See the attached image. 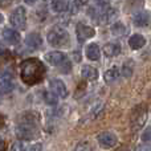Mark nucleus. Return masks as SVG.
<instances>
[{
  "mask_svg": "<svg viewBox=\"0 0 151 151\" xmlns=\"http://www.w3.org/2000/svg\"><path fill=\"white\" fill-rule=\"evenodd\" d=\"M133 72H134L133 61H126V63L123 64V66H122V76L123 77H126V78H129V77H131Z\"/></svg>",
  "mask_w": 151,
  "mask_h": 151,
  "instance_id": "5701e85b",
  "label": "nucleus"
},
{
  "mask_svg": "<svg viewBox=\"0 0 151 151\" xmlns=\"http://www.w3.org/2000/svg\"><path fill=\"white\" fill-rule=\"evenodd\" d=\"M52 9L55 12H66L69 9V1L68 0H52Z\"/></svg>",
  "mask_w": 151,
  "mask_h": 151,
  "instance_id": "6ab92c4d",
  "label": "nucleus"
},
{
  "mask_svg": "<svg viewBox=\"0 0 151 151\" xmlns=\"http://www.w3.org/2000/svg\"><path fill=\"white\" fill-rule=\"evenodd\" d=\"M57 97L58 96H56L52 90L45 91V93H44V99H45V102H47L48 105H53V106H55V105H57Z\"/></svg>",
  "mask_w": 151,
  "mask_h": 151,
  "instance_id": "b1692460",
  "label": "nucleus"
},
{
  "mask_svg": "<svg viewBox=\"0 0 151 151\" xmlns=\"http://www.w3.org/2000/svg\"><path fill=\"white\" fill-rule=\"evenodd\" d=\"M145 44H146V39H145L142 35H139V33L133 35V36L129 39V45H130V48L131 49H134V50L143 48Z\"/></svg>",
  "mask_w": 151,
  "mask_h": 151,
  "instance_id": "dca6fc26",
  "label": "nucleus"
},
{
  "mask_svg": "<svg viewBox=\"0 0 151 151\" xmlns=\"http://www.w3.org/2000/svg\"><path fill=\"white\" fill-rule=\"evenodd\" d=\"M115 16H117V11L107 7L106 9H105V12L101 15V17H102L104 23H110V21H113L115 19Z\"/></svg>",
  "mask_w": 151,
  "mask_h": 151,
  "instance_id": "4be33fe9",
  "label": "nucleus"
},
{
  "mask_svg": "<svg viewBox=\"0 0 151 151\" xmlns=\"http://www.w3.org/2000/svg\"><path fill=\"white\" fill-rule=\"evenodd\" d=\"M48 42L52 47H66L69 44V33L61 27H55L48 32Z\"/></svg>",
  "mask_w": 151,
  "mask_h": 151,
  "instance_id": "7ed1b4c3",
  "label": "nucleus"
},
{
  "mask_svg": "<svg viewBox=\"0 0 151 151\" xmlns=\"http://www.w3.org/2000/svg\"><path fill=\"white\" fill-rule=\"evenodd\" d=\"M60 70L63 72V73H69V72H70V63H69V61H66V63H65V66L61 65V69H60Z\"/></svg>",
  "mask_w": 151,
  "mask_h": 151,
  "instance_id": "c756f323",
  "label": "nucleus"
},
{
  "mask_svg": "<svg viewBox=\"0 0 151 151\" xmlns=\"http://www.w3.org/2000/svg\"><path fill=\"white\" fill-rule=\"evenodd\" d=\"M49 88H50V90L56 94V96L61 97V98H65V97L68 96V89H66V85L61 80H57V78L52 80L49 82Z\"/></svg>",
  "mask_w": 151,
  "mask_h": 151,
  "instance_id": "1a4fd4ad",
  "label": "nucleus"
},
{
  "mask_svg": "<svg viewBox=\"0 0 151 151\" xmlns=\"http://www.w3.org/2000/svg\"><path fill=\"white\" fill-rule=\"evenodd\" d=\"M42 150V143H35L31 147H28L25 151H41Z\"/></svg>",
  "mask_w": 151,
  "mask_h": 151,
  "instance_id": "c85d7f7f",
  "label": "nucleus"
},
{
  "mask_svg": "<svg viewBox=\"0 0 151 151\" xmlns=\"http://www.w3.org/2000/svg\"><path fill=\"white\" fill-rule=\"evenodd\" d=\"M94 1H96L97 5H99V7H107L110 0H94Z\"/></svg>",
  "mask_w": 151,
  "mask_h": 151,
  "instance_id": "7c9ffc66",
  "label": "nucleus"
},
{
  "mask_svg": "<svg viewBox=\"0 0 151 151\" xmlns=\"http://www.w3.org/2000/svg\"><path fill=\"white\" fill-rule=\"evenodd\" d=\"M135 151H151V145L150 143L139 145V146L135 149Z\"/></svg>",
  "mask_w": 151,
  "mask_h": 151,
  "instance_id": "cd10ccee",
  "label": "nucleus"
},
{
  "mask_svg": "<svg viewBox=\"0 0 151 151\" xmlns=\"http://www.w3.org/2000/svg\"><path fill=\"white\" fill-rule=\"evenodd\" d=\"M104 53L106 57H115L121 53L119 42H107L104 47Z\"/></svg>",
  "mask_w": 151,
  "mask_h": 151,
  "instance_id": "4468645a",
  "label": "nucleus"
},
{
  "mask_svg": "<svg viewBox=\"0 0 151 151\" xmlns=\"http://www.w3.org/2000/svg\"><path fill=\"white\" fill-rule=\"evenodd\" d=\"M1 36H3V40L9 45H15V44L20 42V33H19L17 31H15V29L4 28Z\"/></svg>",
  "mask_w": 151,
  "mask_h": 151,
  "instance_id": "9b49d317",
  "label": "nucleus"
},
{
  "mask_svg": "<svg viewBox=\"0 0 151 151\" xmlns=\"http://www.w3.org/2000/svg\"><path fill=\"white\" fill-rule=\"evenodd\" d=\"M97 141H98L99 146H101L102 149L107 150V149H111V147H114L115 145H117L118 138L114 133H111V131H104V133L98 134Z\"/></svg>",
  "mask_w": 151,
  "mask_h": 151,
  "instance_id": "423d86ee",
  "label": "nucleus"
},
{
  "mask_svg": "<svg viewBox=\"0 0 151 151\" xmlns=\"http://www.w3.org/2000/svg\"><path fill=\"white\" fill-rule=\"evenodd\" d=\"M15 134L20 141H32L40 135L36 125H28V123H19L15 129Z\"/></svg>",
  "mask_w": 151,
  "mask_h": 151,
  "instance_id": "20e7f679",
  "label": "nucleus"
},
{
  "mask_svg": "<svg viewBox=\"0 0 151 151\" xmlns=\"http://www.w3.org/2000/svg\"><path fill=\"white\" fill-rule=\"evenodd\" d=\"M81 76H82L85 80L96 81L97 78H98V70L90 65H83L82 70H81Z\"/></svg>",
  "mask_w": 151,
  "mask_h": 151,
  "instance_id": "a211bd4d",
  "label": "nucleus"
},
{
  "mask_svg": "<svg viewBox=\"0 0 151 151\" xmlns=\"http://www.w3.org/2000/svg\"><path fill=\"white\" fill-rule=\"evenodd\" d=\"M40 119V115L37 111H33V110H29V111H25L20 118V123H28V125H37Z\"/></svg>",
  "mask_w": 151,
  "mask_h": 151,
  "instance_id": "f8f14e48",
  "label": "nucleus"
},
{
  "mask_svg": "<svg viewBox=\"0 0 151 151\" xmlns=\"http://www.w3.org/2000/svg\"><path fill=\"white\" fill-rule=\"evenodd\" d=\"M24 1H25L27 4H35V3H36L37 0H24Z\"/></svg>",
  "mask_w": 151,
  "mask_h": 151,
  "instance_id": "72a5a7b5",
  "label": "nucleus"
},
{
  "mask_svg": "<svg viewBox=\"0 0 151 151\" xmlns=\"http://www.w3.org/2000/svg\"><path fill=\"white\" fill-rule=\"evenodd\" d=\"M119 69L118 68H111V69H109V70H106L105 72V74H104V80L106 81V82H114L115 80H118V77H119Z\"/></svg>",
  "mask_w": 151,
  "mask_h": 151,
  "instance_id": "412c9836",
  "label": "nucleus"
},
{
  "mask_svg": "<svg viewBox=\"0 0 151 151\" xmlns=\"http://www.w3.org/2000/svg\"><path fill=\"white\" fill-rule=\"evenodd\" d=\"M45 60L53 66H61L63 64H65L66 61V55L63 52H57V50H53L45 55Z\"/></svg>",
  "mask_w": 151,
  "mask_h": 151,
  "instance_id": "6e6552de",
  "label": "nucleus"
},
{
  "mask_svg": "<svg viewBox=\"0 0 151 151\" xmlns=\"http://www.w3.org/2000/svg\"><path fill=\"white\" fill-rule=\"evenodd\" d=\"M41 44H42V39L39 33H31L25 39V45L32 48V49H37L39 47H41Z\"/></svg>",
  "mask_w": 151,
  "mask_h": 151,
  "instance_id": "f3484780",
  "label": "nucleus"
},
{
  "mask_svg": "<svg viewBox=\"0 0 151 151\" xmlns=\"http://www.w3.org/2000/svg\"><path fill=\"white\" fill-rule=\"evenodd\" d=\"M89 0H74V4L77 5V7H83V5L88 4Z\"/></svg>",
  "mask_w": 151,
  "mask_h": 151,
  "instance_id": "2f4dec72",
  "label": "nucleus"
},
{
  "mask_svg": "<svg viewBox=\"0 0 151 151\" xmlns=\"http://www.w3.org/2000/svg\"><path fill=\"white\" fill-rule=\"evenodd\" d=\"M74 151H91V146L89 142H80V143L76 145Z\"/></svg>",
  "mask_w": 151,
  "mask_h": 151,
  "instance_id": "393cba45",
  "label": "nucleus"
},
{
  "mask_svg": "<svg viewBox=\"0 0 151 151\" xmlns=\"http://www.w3.org/2000/svg\"><path fill=\"white\" fill-rule=\"evenodd\" d=\"M147 107L145 105H138L137 107H134L130 115V126L133 129V131H138L142 127H145L147 122Z\"/></svg>",
  "mask_w": 151,
  "mask_h": 151,
  "instance_id": "f03ea898",
  "label": "nucleus"
},
{
  "mask_svg": "<svg viewBox=\"0 0 151 151\" xmlns=\"http://www.w3.org/2000/svg\"><path fill=\"white\" fill-rule=\"evenodd\" d=\"M9 21L12 24V27H15L16 29H25L27 27V13L24 7H17L9 16Z\"/></svg>",
  "mask_w": 151,
  "mask_h": 151,
  "instance_id": "39448f33",
  "label": "nucleus"
},
{
  "mask_svg": "<svg viewBox=\"0 0 151 151\" xmlns=\"http://www.w3.org/2000/svg\"><path fill=\"white\" fill-rule=\"evenodd\" d=\"M11 151H24V145L21 141H17L11 146Z\"/></svg>",
  "mask_w": 151,
  "mask_h": 151,
  "instance_id": "bb28decb",
  "label": "nucleus"
},
{
  "mask_svg": "<svg viewBox=\"0 0 151 151\" xmlns=\"http://www.w3.org/2000/svg\"><path fill=\"white\" fill-rule=\"evenodd\" d=\"M133 23L134 25L137 27H141V28H143V27H147L150 23V13L149 12H138L134 15L133 17Z\"/></svg>",
  "mask_w": 151,
  "mask_h": 151,
  "instance_id": "ddd939ff",
  "label": "nucleus"
},
{
  "mask_svg": "<svg viewBox=\"0 0 151 151\" xmlns=\"http://www.w3.org/2000/svg\"><path fill=\"white\" fill-rule=\"evenodd\" d=\"M76 35H77L80 41H85V40H89V39H91V37H94L96 29L86 25V24L78 23L77 27H76Z\"/></svg>",
  "mask_w": 151,
  "mask_h": 151,
  "instance_id": "0eeeda50",
  "label": "nucleus"
},
{
  "mask_svg": "<svg viewBox=\"0 0 151 151\" xmlns=\"http://www.w3.org/2000/svg\"><path fill=\"white\" fill-rule=\"evenodd\" d=\"M0 86H1V93H9L13 89V74L9 70H5L1 73V80H0Z\"/></svg>",
  "mask_w": 151,
  "mask_h": 151,
  "instance_id": "9d476101",
  "label": "nucleus"
},
{
  "mask_svg": "<svg viewBox=\"0 0 151 151\" xmlns=\"http://www.w3.org/2000/svg\"><path fill=\"white\" fill-rule=\"evenodd\" d=\"M127 32H129V29L126 28V25L122 24V23H119V21L115 23V24H113V27H111V33L114 35V36H118V37L125 36Z\"/></svg>",
  "mask_w": 151,
  "mask_h": 151,
  "instance_id": "aec40b11",
  "label": "nucleus"
},
{
  "mask_svg": "<svg viewBox=\"0 0 151 151\" xmlns=\"http://www.w3.org/2000/svg\"><path fill=\"white\" fill-rule=\"evenodd\" d=\"M21 80L27 85H36L41 82L45 76V66L37 58H28L24 60L20 65Z\"/></svg>",
  "mask_w": 151,
  "mask_h": 151,
  "instance_id": "f257e3e1",
  "label": "nucleus"
},
{
  "mask_svg": "<svg viewBox=\"0 0 151 151\" xmlns=\"http://www.w3.org/2000/svg\"><path fill=\"white\" fill-rule=\"evenodd\" d=\"M13 0H0V3H1V5L3 7H5V5H8V4H11Z\"/></svg>",
  "mask_w": 151,
  "mask_h": 151,
  "instance_id": "473e14b6",
  "label": "nucleus"
},
{
  "mask_svg": "<svg viewBox=\"0 0 151 151\" xmlns=\"http://www.w3.org/2000/svg\"><path fill=\"white\" fill-rule=\"evenodd\" d=\"M142 141L145 142V143H151V126L145 130V133L142 134Z\"/></svg>",
  "mask_w": 151,
  "mask_h": 151,
  "instance_id": "a878e982",
  "label": "nucleus"
},
{
  "mask_svg": "<svg viewBox=\"0 0 151 151\" xmlns=\"http://www.w3.org/2000/svg\"><path fill=\"white\" fill-rule=\"evenodd\" d=\"M85 55L90 61H98L99 57H101V50H99V47L97 44H89L88 47H86Z\"/></svg>",
  "mask_w": 151,
  "mask_h": 151,
  "instance_id": "2eb2a0df",
  "label": "nucleus"
}]
</instances>
